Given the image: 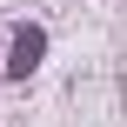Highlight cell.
I'll return each mask as SVG.
<instances>
[{
	"label": "cell",
	"mask_w": 127,
	"mask_h": 127,
	"mask_svg": "<svg viewBox=\"0 0 127 127\" xmlns=\"http://www.w3.org/2000/svg\"><path fill=\"white\" fill-rule=\"evenodd\" d=\"M40 54H47V33H40V27H20V33H13V60H7V74H13V80H20V74H33V67H40Z\"/></svg>",
	"instance_id": "1"
}]
</instances>
